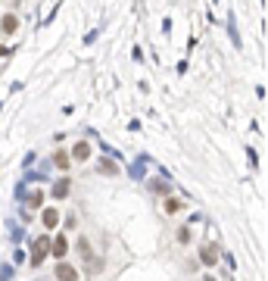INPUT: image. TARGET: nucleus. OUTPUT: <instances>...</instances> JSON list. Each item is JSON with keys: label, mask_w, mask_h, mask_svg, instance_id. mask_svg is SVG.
I'll return each mask as SVG.
<instances>
[{"label": "nucleus", "mask_w": 268, "mask_h": 281, "mask_svg": "<svg viewBox=\"0 0 268 281\" xmlns=\"http://www.w3.org/2000/svg\"><path fill=\"white\" fill-rule=\"evenodd\" d=\"M88 241H85V237H81V241H78V253H81V256H90V250H88Z\"/></svg>", "instance_id": "obj_13"}, {"label": "nucleus", "mask_w": 268, "mask_h": 281, "mask_svg": "<svg viewBox=\"0 0 268 281\" xmlns=\"http://www.w3.org/2000/svg\"><path fill=\"white\" fill-rule=\"evenodd\" d=\"M53 163H56V169H60V172H69V153L56 150V153H53Z\"/></svg>", "instance_id": "obj_10"}, {"label": "nucleus", "mask_w": 268, "mask_h": 281, "mask_svg": "<svg viewBox=\"0 0 268 281\" xmlns=\"http://www.w3.org/2000/svg\"><path fill=\"white\" fill-rule=\"evenodd\" d=\"M0 28H3V35H13V31L19 28V19H16V16H3V19H0Z\"/></svg>", "instance_id": "obj_8"}, {"label": "nucleus", "mask_w": 268, "mask_h": 281, "mask_svg": "<svg viewBox=\"0 0 268 281\" xmlns=\"http://www.w3.org/2000/svg\"><path fill=\"white\" fill-rule=\"evenodd\" d=\"M41 203H44V194H41V191H31L28 200H25V206H28V209H38Z\"/></svg>", "instance_id": "obj_11"}, {"label": "nucleus", "mask_w": 268, "mask_h": 281, "mask_svg": "<svg viewBox=\"0 0 268 281\" xmlns=\"http://www.w3.org/2000/svg\"><path fill=\"white\" fill-rule=\"evenodd\" d=\"M97 172H100V175H119V166H115L112 159H100Z\"/></svg>", "instance_id": "obj_9"}, {"label": "nucleus", "mask_w": 268, "mask_h": 281, "mask_svg": "<svg viewBox=\"0 0 268 281\" xmlns=\"http://www.w3.org/2000/svg\"><path fill=\"white\" fill-rule=\"evenodd\" d=\"M56 281H78V272H75V266H69V262H60V266H56Z\"/></svg>", "instance_id": "obj_3"}, {"label": "nucleus", "mask_w": 268, "mask_h": 281, "mask_svg": "<svg viewBox=\"0 0 268 281\" xmlns=\"http://www.w3.org/2000/svg\"><path fill=\"white\" fill-rule=\"evenodd\" d=\"M56 222H60V212H56L53 206H47L44 212H41V225H44L47 231H53V228H56Z\"/></svg>", "instance_id": "obj_4"}, {"label": "nucleus", "mask_w": 268, "mask_h": 281, "mask_svg": "<svg viewBox=\"0 0 268 281\" xmlns=\"http://www.w3.org/2000/svg\"><path fill=\"white\" fill-rule=\"evenodd\" d=\"M69 187H72V181H69V178H60V181L53 184V197H56V200H63L66 194H69Z\"/></svg>", "instance_id": "obj_7"}, {"label": "nucleus", "mask_w": 268, "mask_h": 281, "mask_svg": "<svg viewBox=\"0 0 268 281\" xmlns=\"http://www.w3.org/2000/svg\"><path fill=\"white\" fill-rule=\"evenodd\" d=\"M47 253H50V237H38L35 247H31V256H28V262H31V266H41Z\"/></svg>", "instance_id": "obj_1"}, {"label": "nucleus", "mask_w": 268, "mask_h": 281, "mask_svg": "<svg viewBox=\"0 0 268 281\" xmlns=\"http://www.w3.org/2000/svg\"><path fill=\"white\" fill-rule=\"evenodd\" d=\"M6 53H10V47H3V44H0V56H6Z\"/></svg>", "instance_id": "obj_15"}, {"label": "nucleus", "mask_w": 268, "mask_h": 281, "mask_svg": "<svg viewBox=\"0 0 268 281\" xmlns=\"http://www.w3.org/2000/svg\"><path fill=\"white\" fill-rule=\"evenodd\" d=\"M90 156V144H85V141H78L72 147V159H78V163H85V159Z\"/></svg>", "instance_id": "obj_6"}, {"label": "nucleus", "mask_w": 268, "mask_h": 281, "mask_svg": "<svg viewBox=\"0 0 268 281\" xmlns=\"http://www.w3.org/2000/svg\"><path fill=\"white\" fill-rule=\"evenodd\" d=\"M200 259H203L206 266H215V262H219V247H212V244L200 247Z\"/></svg>", "instance_id": "obj_5"}, {"label": "nucleus", "mask_w": 268, "mask_h": 281, "mask_svg": "<svg viewBox=\"0 0 268 281\" xmlns=\"http://www.w3.org/2000/svg\"><path fill=\"white\" fill-rule=\"evenodd\" d=\"M203 281H215V278H212V275H206V278H203Z\"/></svg>", "instance_id": "obj_16"}, {"label": "nucleus", "mask_w": 268, "mask_h": 281, "mask_svg": "<svg viewBox=\"0 0 268 281\" xmlns=\"http://www.w3.org/2000/svg\"><path fill=\"white\" fill-rule=\"evenodd\" d=\"M50 253H53L56 259H63L66 253H69V241H66V234H56V241H50Z\"/></svg>", "instance_id": "obj_2"}, {"label": "nucleus", "mask_w": 268, "mask_h": 281, "mask_svg": "<svg viewBox=\"0 0 268 281\" xmlns=\"http://www.w3.org/2000/svg\"><path fill=\"white\" fill-rule=\"evenodd\" d=\"M178 241H184V244L190 241V231H187V228H181V231H178Z\"/></svg>", "instance_id": "obj_14"}, {"label": "nucleus", "mask_w": 268, "mask_h": 281, "mask_svg": "<svg viewBox=\"0 0 268 281\" xmlns=\"http://www.w3.org/2000/svg\"><path fill=\"white\" fill-rule=\"evenodd\" d=\"M181 209V200L178 197H169V200H165V212H178Z\"/></svg>", "instance_id": "obj_12"}]
</instances>
